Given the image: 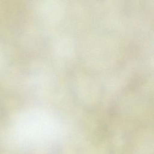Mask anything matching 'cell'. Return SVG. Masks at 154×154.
<instances>
[]
</instances>
